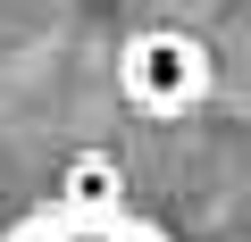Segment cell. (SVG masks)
Listing matches in <instances>:
<instances>
[{"label": "cell", "instance_id": "obj_1", "mask_svg": "<svg viewBox=\"0 0 251 242\" xmlns=\"http://www.w3.org/2000/svg\"><path fill=\"white\" fill-rule=\"evenodd\" d=\"M117 75H126V100H134V109L176 117V109H193V100L209 92V50H201L193 34H176V25H151V34L126 42Z\"/></svg>", "mask_w": 251, "mask_h": 242}, {"label": "cell", "instance_id": "obj_2", "mask_svg": "<svg viewBox=\"0 0 251 242\" xmlns=\"http://www.w3.org/2000/svg\"><path fill=\"white\" fill-rule=\"evenodd\" d=\"M9 242H159L151 225H134L117 200H50V209H34Z\"/></svg>", "mask_w": 251, "mask_h": 242}]
</instances>
